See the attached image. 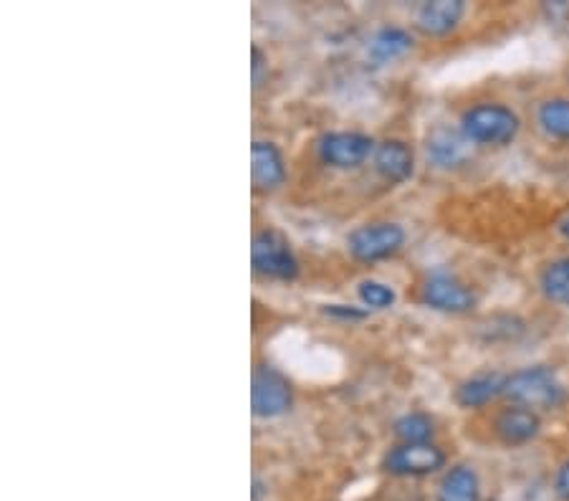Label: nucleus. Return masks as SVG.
<instances>
[{"mask_svg": "<svg viewBox=\"0 0 569 501\" xmlns=\"http://www.w3.org/2000/svg\"><path fill=\"white\" fill-rule=\"evenodd\" d=\"M463 13V0H433V3H423L418 11V29L426 36H446L461 23Z\"/></svg>", "mask_w": 569, "mask_h": 501, "instance_id": "nucleus-12", "label": "nucleus"}, {"mask_svg": "<svg viewBox=\"0 0 569 501\" xmlns=\"http://www.w3.org/2000/svg\"><path fill=\"white\" fill-rule=\"evenodd\" d=\"M559 231H562V236L569 241V216L562 218V223H559Z\"/></svg>", "mask_w": 569, "mask_h": 501, "instance_id": "nucleus-24", "label": "nucleus"}, {"mask_svg": "<svg viewBox=\"0 0 569 501\" xmlns=\"http://www.w3.org/2000/svg\"><path fill=\"white\" fill-rule=\"evenodd\" d=\"M293 405L291 382L271 364H259L251 378V408L259 418H279Z\"/></svg>", "mask_w": 569, "mask_h": 501, "instance_id": "nucleus-5", "label": "nucleus"}, {"mask_svg": "<svg viewBox=\"0 0 569 501\" xmlns=\"http://www.w3.org/2000/svg\"><path fill=\"white\" fill-rule=\"evenodd\" d=\"M412 49V36L400 26H385L370 43V57L375 61H395Z\"/></svg>", "mask_w": 569, "mask_h": 501, "instance_id": "nucleus-16", "label": "nucleus"}, {"mask_svg": "<svg viewBox=\"0 0 569 501\" xmlns=\"http://www.w3.org/2000/svg\"><path fill=\"white\" fill-rule=\"evenodd\" d=\"M446 463V453L433 443H402L385 455V469L398 477H426Z\"/></svg>", "mask_w": 569, "mask_h": 501, "instance_id": "nucleus-7", "label": "nucleus"}, {"mask_svg": "<svg viewBox=\"0 0 569 501\" xmlns=\"http://www.w3.org/2000/svg\"><path fill=\"white\" fill-rule=\"evenodd\" d=\"M503 388H507V375H501V372H483V375L466 380L463 385L458 388L456 400L458 405L463 408H483L489 405L491 400L503 395Z\"/></svg>", "mask_w": 569, "mask_h": 501, "instance_id": "nucleus-14", "label": "nucleus"}, {"mask_svg": "<svg viewBox=\"0 0 569 501\" xmlns=\"http://www.w3.org/2000/svg\"><path fill=\"white\" fill-rule=\"evenodd\" d=\"M375 140L362 132H329L319 140V158L337 170H355L375 154Z\"/></svg>", "mask_w": 569, "mask_h": 501, "instance_id": "nucleus-6", "label": "nucleus"}, {"mask_svg": "<svg viewBox=\"0 0 569 501\" xmlns=\"http://www.w3.org/2000/svg\"><path fill=\"white\" fill-rule=\"evenodd\" d=\"M433 433V418L426 413H408L395 421V435H398L402 443H430Z\"/></svg>", "mask_w": 569, "mask_h": 501, "instance_id": "nucleus-19", "label": "nucleus"}, {"mask_svg": "<svg viewBox=\"0 0 569 501\" xmlns=\"http://www.w3.org/2000/svg\"><path fill=\"white\" fill-rule=\"evenodd\" d=\"M325 312L329 314V317H335V319H365L367 317V312L365 309H357V307H347V304H329Z\"/></svg>", "mask_w": 569, "mask_h": 501, "instance_id": "nucleus-21", "label": "nucleus"}, {"mask_svg": "<svg viewBox=\"0 0 569 501\" xmlns=\"http://www.w3.org/2000/svg\"><path fill=\"white\" fill-rule=\"evenodd\" d=\"M251 180L259 193H271L287 182V160L273 142L256 140L251 144Z\"/></svg>", "mask_w": 569, "mask_h": 501, "instance_id": "nucleus-10", "label": "nucleus"}, {"mask_svg": "<svg viewBox=\"0 0 569 501\" xmlns=\"http://www.w3.org/2000/svg\"><path fill=\"white\" fill-rule=\"evenodd\" d=\"M375 170L388 182H406L416 170V154L402 140H385L375 150Z\"/></svg>", "mask_w": 569, "mask_h": 501, "instance_id": "nucleus-11", "label": "nucleus"}, {"mask_svg": "<svg viewBox=\"0 0 569 501\" xmlns=\"http://www.w3.org/2000/svg\"><path fill=\"white\" fill-rule=\"evenodd\" d=\"M557 494H559V499L569 501V461L557 473Z\"/></svg>", "mask_w": 569, "mask_h": 501, "instance_id": "nucleus-22", "label": "nucleus"}, {"mask_svg": "<svg viewBox=\"0 0 569 501\" xmlns=\"http://www.w3.org/2000/svg\"><path fill=\"white\" fill-rule=\"evenodd\" d=\"M253 271L266 279L293 281L299 277V259L293 253L289 239L273 228H263L253 236L251 243Z\"/></svg>", "mask_w": 569, "mask_h": 501, "instance_id": "nucleus-3", "label": "nucleus"}, {"mask_svg": "<svg viewBox=\"0 0 569 501\" xmlns=\"http://www.w3.org/2000/svg\"><path fill=\"white\" fill-rule=\"evenodd\" d=\"M539 428H541L539 415L535 410L521 408V405L501 410L497 418L499 439L509 445H521V443H529L531 439H537Z\"/></svg>", "mask_w": 569, "mask_h": 501, "instance_id": "nucleus-13", "label": "nucleus"}, {"mask_svg": "<svg viewBox=\"0 0 569 501\" xmlns=\"http://www.w3.org/2000/svg\"><path fill=\"white\" fill-rule=\"evenodd\" d=\"M357 291H360L362 304H367L370 309H390L395 304V299H398L392 287L382 284V281H375V279L362 281Z\"/></svg>", "mask_w": 569, "mask_h": 501, "instance_id": "nucleus-20", "label": "nucleus"}, {"mask_svg": "<svg viewBox=\"0 0 569 501\" xmlns=\"http://www.w3.org/2000/svg\"><path fill=\"white\" fill-rule=\"evenodd\" d=\"M539 124L555 140L569 142V99H549L541 104Z\"/></svg>", "mask_w": 569, "mask_h": 501, "instance_id": "nucleus-17", "label": "nucleus"}, {"mask_svg": "<svg viewBox=\"0 0 569 501\" xmlns=\"http://www.w3.org/2000/svg\"><path fill=\"white\" fill-rule=\"evenodd\" d=\"M263 63H266V59H263V51L259 49V46H253V81H256V87H259V81H261V69H263Z\"/></svg>", "mask_w": 569, "mask_h": 501, "instance_id": "nucleus-23", "label": "nucleus"}, {"mask_svg": "<svg viewBox=\"0 0 569 501\" xmlns=\"http://www.w3.org/2000/svg\"><path fill=\"white\" fill-rule=\"evenodd\" d=\"M347 246H350V253L357 261H385L406 246V231H402V226L390 221L367 223L350 233Z\"/></svg>", "mask_w": 569, "mask_h": 501, "instance_id": "nucleus-4", "label": "nucleus"}, {"mask_svg": "<svg viewBox=\"0 0 569 501\" xmlns=\"http://www.w3.org/2000/svg\"><path fill=\"white\" fill-rule=\"evenodd\" d=\"M541 291L552 302L569 307V259L552 261L541 271Z\"/></svg>", "mask_w": 569, "mask_h": 501, "instance_id": "nucleus-18", "label": "nucleus"}, {"mask_svg": "<svg viewBox=\"0 0 569 501\" xmlns=\"http://www.w3.org/2000/svg\"><path fill=\"white\" fill-rule=\"evenodd\" d=\"M503 395H507L511 403L529 408L537 413V410H555L562 405L567 400V390L562 382H559L552 368L537 364V368H525L509 375Z\"/></svg>", "mask_w": 569, "mask_h": 501, "instance_id": "nucleus-1", "label": "nucleus"}, {"mask_svg": "<svg viewBox=\"0 0 569 501\" xmlns=\"http://www.w3.org/2000/svg\"><path fill=\"white\" fill-rule=\"evenodd\" d=\"M428 158L436 162L438 168L453 170L466 166L473 158V142L468 140L463 130H453V127H436L428 134Z\"/></svg>", "mask_w": 569, "mask_h": 501, "instance_id": "nucleus-9", "label": "nucleus"}, {"mask_svg": "<svg viewBox=\"0 0 569 501\" xmlns=\"http://www.w3.org/2000/svg\"><path fill=\"white\" fill-rule=\"evenodd\" d=\"M423 299L426 304L433 309L451 314L471 312L476 302H479L471 287H466L461 279L453 277V273H433L423 287Z\"/></svg>", "mask_w": 569, "mask_h": 501, "instance_id": "nucleus-8", "label": "nucleus"}, {"mask_svg": "<svg viewBox=\"0 0 569 501\" xmlns=\"http://www.w3.org/2000/svg\"><path fill=\"white\" fill-rule=\"evenodd\" d=\"M481 487L479 477L471 467H456L440 481L438 501H479Z\"/></svg>", "mask_w": 569, "mask_h": 501, "instance_id": "nucleus-15", "label": "nucleus"}, {"mask_svg": "<svg viewBox=\"0 0 569 501\" xmlns=\"http://www.w3.org/2000/svg\"><path fill=\"white\" fill-rule=\"evenodd\" d=\"M461 130L473 144L503 148V144L517 140L521 120L513 109L503 104H476L463 114Z\"/></svg>", "mask_w": 569, "mask_h": 501, "instance_id": "nucleus-2", "label": "nucleus"}]
</instances>
